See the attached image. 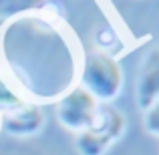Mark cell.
Here are the masks:
<instances>
[{
	"instance_id": "cell-1",
	"label": "cell",
	"mask_w": 159,
	"mask_h": 155,
	"mask_svg": "<svg viewBox=\"0 0 159 155\" xmlns=\"http://www.w3.org/2000/svg\"><path fill=\"white\" fill-rule=\"evenodd\" d=\"M97 101H113L123 87V71L113 57L105 52H89L83 61L81 85Z\"/></svg>"
},
{
	"instance_id": "cell-2",
	"label": "cell",
	"mask_w": 159,
	"mask_h": 155,
	"mask_svg": "<svg viewBox=\"0 0 159 155\" xmlns=\"http://www.w3.org/2000/svg\"><path fill=\"white\" fill-rule=\"evenodd\" d=\"M123 131L125 117L113 107H99L93 125L77 135V151L81 155H105Z\"/></svg>"
},
{
	"instance_id": "cell-3",
	"label": "cell",
	"mask_w": 159,
	"mask_h": 155,
	"mask_svg": "<svg viewBox=\"0 0 159 155\" xmlns=\"http://www.w3.org/2000/svg\"><path fill=\"white\" fill-rule=\"evenodd\" d=\"M99 111V101L91 93H87L83 87H73L61 97L57 103V119L62 127L70 131H85L93 125L95 115Z\"/></svg>"
},
{
	"instance_id": "cell-4",
	"label": "cell",
	"mask_w": 159,
	"mask_h": 155,
	"mask_svg": "<svg viewBox=\"0 0 159 155\" xmlns=\"http://www.w3.org/2000/svg\"><path fill=\"white\" fill-rule=\"evenodd\" d=\"M44 123V113L39 103H20L16 109L6 111L2 119L4 131L10 133L14 137H28L36 133Z\"/></svg>"
},
{
	"instance_id": "cell-5",
	"label": "cell",
	"mask_w": 159,
	"mask_h": 155,
	"mask_svg": "<svg viewBox=\"0 0 159 155\" xmlns=\"http://www.w3.org/2000/svg\"><path fill=\"white\" fill-rule=\"evenodd\" d=\"M155 101H159V48H153L145 57L137 79V105L147 111Z\"/></svg>"
},
{
	"instance_id": "cell-6",
	"label": "cell",
	"mask_w": 159,
	"mask_h": 155,
	"mask_svg": "<svg viewBox=\"0 0 159 155\" xmlns=\"http://www.w3.org/2000/svg\"><path fill=\"white\" fill-rule=\"evenodd\" d=\"M47 0H0V18H14L24 12L39 10Z\"/></svg>"
},
{
	"instance_id": "cell-7",
	"label": "cell",
	"mask_w": 159,
	"mask_h": 155,
	"mask_svg": "<svg viewBox=\"0 0 159 155\" xmlns=\"http://www.w3.org/2000/svg\"><path fill=\"white\" fill-rule=\"evenodd\" d=\"M20 103H24V99L20 97V95L16 93L2 77H0V109L12 111V109H16Z\"/></svg>"
},
{
	"instance_id": "cell-8",
	"label": "cell",
	"mask_w": 159,
	"mask_h": 155,
	"mask_svg": "<svg viewBox=\"0 0 159 155\" xmlns=\"http://www.w3.org/2000/svg\"><path fill=\"white\" fill-rule=\"evenodd\" d=\"M143 125H145V131L147 133L159 137V101H155L147 111H145Z\"/></svg>"
}]
</instances>
